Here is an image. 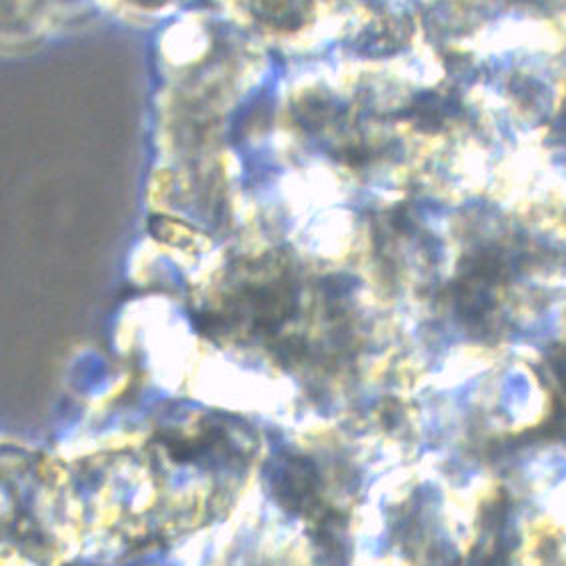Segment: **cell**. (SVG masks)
Wrapping results in <instances>:
<instances>
[{
	"label": "cell",
	"mask_w": 566,
	"mask_h": 566,
	"mask_svg": "<svg viewBox=\"0 0 566 566\" xmlns=\"http://www.w3.org/2000/svg\"><path fill=\"white\" fill-rule=\"evenodd\" d=\"M304 0H254L256 14L273 29H294L303 22Z\"/></svg>",
	"instance_id": "cell-1"
},
{
	"label": "cell",
	"mask_w": 566,
	"mask_h": 566,
	"mask_svg": "<svg viewBox=\"0 0 566 566\" xmlns=\"http://www.w3.org/2000/svg\"><path fill=\"white\" fill-rule=\"evenodd\" d=\"M137 2L143 7H157V4H163L165 0H137Z\"/></svg>",
	"instance_id": "cell-2"
}]
</instances>
